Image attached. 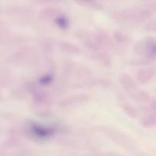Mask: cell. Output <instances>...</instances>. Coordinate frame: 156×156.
<instances>
[{"label": "cell", "mask_w": 156, "mask_h": 156, "mask_svg": "<svg viewBox=\"0 0 156 156\" xmlns=\"http://www.w3.org/2000/svg\"><path fill=\"white\" fill-rule=\"evenodd\" d=\"M154 75L153 69L149 68V67H146L140 69L137 73L136 79L139 83L145 84L149 82L152 78Z\"/></svg>", "instance_id": "obj_4"}, {"label": "cell", "mask_w": 156, "mask_h": 156, "mask_svg": "<svg viewBox=\"0 0 156 156\" xmlns=\"http://www.w3.org/2000/svg\"><path fill=\"white\" fill-rule=\"evenodd\" d=\"M124 110H125V111H126V112L127 113L128 115L130 116V117H135L136 116V111H134L133 108H131V107L126 106L124 108Z\"/></svg>", "instance_id": "obj_12"}, {"label": "cell", "mask_w": 156, "mask_h": 156, "mask_svg": "<svg viewBox=\"0 0 156 156\" xmlns=\"http://www.w3.org/2000/svg\"><path fill=\"white\" fill-rule=\"evenodd\" d=\"M143 125L146 127H152L156 126V111L143 118Z\"/></svg>", "instance_id": "obj_8"}, {"label": "cell", "mask_w": 156, "mask_h": 156, "mask_svg": "<svg viewBox=\"0 0 156 156\" xmlns=\"http://www.w3.org/2000/svg\"><path fill=\"white\" fill-rule=\"evenodd\" d=\"M132 97L136 101L140 102V103H148L151 100V96L148 93L143 91H140V90H138L136 92L134 93Z\"/></svg>", "instance_id": "obj_7"}, {"label": "cell", "mask_w": 156, "mask_h": 156, "mask_svg": "<svg viewBox=\"0 0 156 156\" xmlns=\"http://www.w3.org/2000/svg\"><path fill=\"white\" fill-rule=\"evenodd\" d=\"M29 133L34 136L38 137V138L44 139L53 136L54 133V129L47 126H43L41 125L36 123H32L28 126Z\"/></svg>", "instance_id": "obj_2"}, {"label": "cell", "mask_w": 156, "mask_h": 156, "mask_svg": "<svg viewBox=\"0 0 156 156\" xmlns=\"http://www.w3.org/2000/svg\"><path fill=\"white\" fill-rule=\"evenodd\" d=\"M56 24L59 26L60 28L65 29L69 25V21H67L65 17H59L56 21Z\"/></svg>", "instance_id": "obj_11"}, {"label": "cell", "mask_w": 156, "mask_h": 156, "mask_svg": "<svg viewBox=\"0 0 156 156\" xmlns=\"http://www.w3.org/2000/svg\"><path fill=\"white\" fill-rule=\"evenodd\" d=\"M87 100H88V98L85 95L76 96V97H72L65 100L63 102H62V105L65 107L70 106V105H76L80 103H83Z\"/></svg>", "instance_id": "obj_6"}, {"label": "cell", "mask_w": 156, "mask_h": 156, "mask_svg": "<svg viewBox=\"0 0 156 156\" xmlns=\"http://www.w3.org/2000/svg\"><path fill=\"white\" fill-rule=\"evenodd\" d=\"M98 59L106 67H110L112 64L111 57L107 53H98Z\"/></svg>", "instance_id": "obj_9"}, {"label": "cell", "mask_w": 156, "mask_h": 156, "mask_svg": "<svg viewBox=\"0 0 156 156\" xmlns=\"http://www.w3.org/2000/svg\"><path fill=\"white\" fill-rule=\"evenodd\" d=\"M60 49L62 52L69 54H77L81 52L80 49L75 46L74 44H71L69 43L62 42L60 44Z\"/></svg>", "instance_id": "obj_5"}, {"label": "cell", "mask_w": 156, "mask_h": 156, "mask_svg": "<svg viewBox=\"0 0 156 156\" xmlns=\"http://www.w3.org/2000/svg\"><path fill=\"white\" fill-rule=\"evenodd\" d=\"M134 52L146 59H156V40L149 37L138 41L134 47Z\"/></svg>", "instance_id": "obj_1"}, {"label": "cell", "mask_w": 156, "mask_h": 156, "mask_svg": "<svg viewBox=\"0 0 156 156\" xmlns=\"http://www.w3.org/2000/svg\"><path fill=\"white\" fill-rule=\"evenodd\" d=\"M51 80H52V78L50 77V76H47V75H46L45 76H44V77L41 78V82L42 84H44V85H47V84L50 83Z\"/></svg>", "instance_id": "obj_14"}, {"label": "cell", "mask_w": 156, "mask_h": 156, "mask_svg": "<svg viewBox=\"0 0 156 156\" xmlns=\"http://www.w3.org/2000/svg\"><path fill=\"white\" fill-rule=\"evenodd\" d=\"M114 37L116 38V41L119 44H123V43L127 42V36L125 34H123V33H120V32H117L115 33L114 34Z\"/></svg>", "instance_id": "obj_10"}, {"label": "cell", "mask_w": 156, "mask_h": 156, "mask_svg": "<svg viewBox=\"0 0 156 156\" xmlns=\"http://www.w3.org/2000/svg\"><path fill=\"white\" fill-rule=\"evenodd\" d=\"M147 29L151 31H156V19L152 20L147 25Z\"/></svg>", "instance_id": "obj_13"}, {"label": "cell", "mask_w": 156, "mask_h": 156, "mask_svg": "<svg viewBox=\"0 0 156 156\" xmlns=\"http://www.w3.org/2000/svg\"><path fill=\"white\" fill-rule=\"evenodd\" d=\"M120 82L121 83L123 88L127 91L129 94H131V96L138 91L137 88L136 83L135 81L132 79L131 76H129L127 74H122L120 76Z\"/></svg>", "instance_id": "obj_3"}]
</instances>
